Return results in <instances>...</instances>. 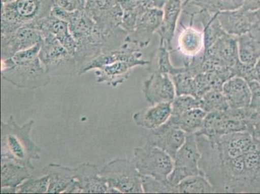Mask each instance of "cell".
I'll list each match as a JSON object with an SVG mask.
<instances>
[{"mask_svg": "<svg viewBox=\"0 0 260 194\" xmlns=\"http://www.w3.org/2000/svg\"><path fill=\"white\" fill-rule=\"evenodd\" d=\"M41 46L40 42L10 58L2 60V79L20 88L34 89L48 84L50 75L39 58Z\"/></svg>", "mask_w": 260, "mask_h": 194, "instance_id": "1", "label": "cell"}, {"mask_svg": "<svg viewBox=\"0 0 260 194\" xmlns=\"http://www.w3.org/2000/svg\"><path fill=\"white\" fill-rule=\"evenodd\" d=\"M30 120L22 126L11 116L6 123L1 122L2 157L34 170L32 160H39L41 150L30 137L34 125Z\"/></svg>", "mask_w": 260, "mask_h": 194, "instance_id": "2", "label": "cell"}, {"mask_svg": "<svg viewBox=\"0 0 260 194\" xmlns=\"http://www.w3.org/2000/svg\"><path fill=\"white\" fill-rule=\"evenodd\" d=\"M250 106L233 109L224 112L208 113L201 129L195 134L203 135L208 139H216L224 135L238 132H249L256 114Z\"/></svg>", "mask_w": 260, "mask_h": 194, "instance_id": "3", "label": "cell"}, {"mask_svg": "<svg viewBox=\"0 0 260 194\" xmlns=\"http://www.w3.org/2000/svg\"><path fill=\"white\" fill-rule=\"evenodd\" d=\"M143 61L137 60L134 56L126 51L105 52L89 61L80 69V74L98 68L96 72L98 82H106L117 86L124 81L127 77L130 69L139 64H144Z\"/></svg>", "mask_w": 260, "mask_h": 194, "instance_id": "4", "label": "cell"}, {"mask_svg": "<svg viewBox=\"0 0 260 194\" xmlns=\"http://www.w3.org/2000/svg\"><path fill=\"white\" fill-rule=\"evenodd\" d=\"M100 175L109 188L116 189L120 193H144L141 176L133 159L116 158L103 168Z\"/></svg>", "mask_w": 260, "mask_h": 194, "instance_id": "5", "label": "cell"}, {"mask_svg": "<svg viewBox=\"0 0 260 194\" xmlns=\"http://www.w3.org/2000/svg\"><path fill=\"white\" fill-rule=\"evenodd\" d=\"M39 58L49 75H71L76 72V59L50 33H43Z\"/></svg>", "mask_w": 260, "mask_h": 194, "instance_id": "6", "label": "cell"}, {"mask_svg": "<svg viewBox=\"0 0 260 194\" xmlns=\"http://www.w3.org/2000/svg\"><path fill=\"white\" fill-rule=\"evenodd\" d=\"M133 160L141 176L152 177L162 181H168L173 170V158L161 149L148 143L135 149Z\"/></svg>", "mask_w": 260, "mask_h": 194, "instance_id": "7", "label": "cell"}, {"mask_svg": "<svg viewBox=\"0 0 260 194\" xmlns=\"http://www.w3.org/2000/svg\"><path fill=\"white\" fill-rule=\"evenodd\" d=\"M54 6V0H16L2 4V18L20 26L29 25L48 17Z\"/></svg>", "mask_w": 260, "mask_h": 194, "instance_id": "8", "label": "cell"}, {"mask_svg": "<svg viewBox=\"0 0 260 194\" xmlns=\"http://www.w3.org/2000/svg\"><path fill=\"white\" fill-rule=\"evenodd\" d=\"M201 154L195 134H187L185 142L174 158V167L168 180L177 185L186 177L202 175L200 169Z\"/></svg>", "mask_w": 260, "mask_h": 194, "instance_id": "9", "label": "cell"}, {"mask_svg": "<svg viewBox=\"0 0 260 194\" xmlns=\"http://www.w3.org/2000/svg\"><path fill=\"white\" fill-rule=\"evenodd\" d=\"M187 134L173 122L166 123L155 130H150L146 136V143L161 149L172 158L183 145Z\"/></svg>", "mask_w": 260, "mask_h": 194, "instance_id": "10", "label": "cell"}, {"mask_svg": "<svg viewBox=\"0 0 260 194\" xmlns=\"http://www.w3.org/2000/svg\"><path fill=\"white\" fill-rule=\"evenodd\" d=\"M43 37L42 31L28 25L22 26L12 34L2 35V60L36 46L42 42Z\"/></svg>", "mask_w": 260, "mask_h": 194, "instance_id": "11", "label": "cell"}, {"mask_svg": "<svg viewBox=\"0 0 260 194\" xmlns=\"http://www.w3.org/2000/svg\"><path fill=\"white\" fill-rule=\"evenodd\" d=\"M145 99L152 105L172 103L176 96V90L169 75L160 72L153 73L143 84Z\"/></svg>", "mask_w": 260, "mask_h": 194, "instance_id": "12", "label": "cell"}, {"mask_svg": "<svg viewBox=\"0 0 260 194\" xmlns=\"http://www.w3.org/2000/svg\"><path fill=\"white\" fill-rule=\"evenodd\" d=\"M75 179L80 193H108L109 186L102 178L96 165L84 163L74 169Z\"/></svg>", "mask_w": 260, "mask_h": 194, "instance_id": "13", "label": "cell"}, {"mask_svg": "<svg viewBox=\"0 0 260 194\" xmlns=\"http://www.w3.org/2000/svg\"><path fill=\"white\" fill-rule=\"evenodd\" d=\"M222 92L230 108H247L250 105L251 92L249 84L242 77L234 76L226 80L222 87Z\"/></svg>", "mask_w": 260, "mask_h": 194, "instance_id": "14", "label": "cell"}, {"mask_svg": "<svg viewBox=\"0 0 260 194\" xmlns=\"http://www.w3.org/2000/svg\"><path fill=\"white\" fill-rule=\"evenodd\" d=\"M172 103H160L152 105L134 115V120L138 126L153 130L166 123L171 117Z\"/></svg>", "mask_w": 260, "mask_h": 194, "instance_id": "15", "label": "cell"}, {"mask_svg": "<svg viewBox=\"0 0 260 194\" xmlns=\"http://www.w3.org/2000/svg\"><path fill=\"white\" fill-rule=\"evenodd\" d=\"M42 174L49 176V193H64L75 181L74 169L60 165H47L42 170Z\"/></svg>", "mask_w": 260, "mask_h": 194, "instance_id": "16", "label": "cell"}, {"mask_svg": "<svg viewBox=\"0 0 260 194\" xmlns=\"http://www.w3.org/2000/svg\"><path fill=\"white\" fill-rule=\"evenodd\" d=\"M32 170L2 157L1 186L17 188L24 180L31 178Z\"/></svg>", "mask_w": 260, "mask_h": 194, "instance_id": "17", "label": "cell"}, {"mask_svg": "<svg viewBox=\"0 0 260 194\" xmlns=\"http://www.w3.org/2000/svg\"><path fill=\"white\" fill-rule=\"evenodd\" d=\"M207 114L202 108H195L179 116L171 115L169 120L183 130L186 134H195L202 127Z\"/></svg>", "mask_w": 260, "mask_h": 194, "instance_id": "18", "label": "cell"}, {"mask_svg": "<svg viewBox=\"0 0 260 194\" xmlns=\"http://www.w3.org/2000/svg\"><path fill=\"white\" fill-rule=\"evenodd\" d=\"M177 193H215L213 187L203 175L186 177L176 185Z\"/></svg>", "mask_w": 260, "mask_h": 194, "instance_id": "19", "label": "cell"}, {"mask_svg": "<svg viewBox=\"0 0 260 194\" xmlns=\"http://www.w3.org/2000/svg\"><path fill=\"white\" fill-rule=\"evenodd\" d=\"M179 44L182 53L188 56H195L202 49V35L198 30L189 28L182 33Z\"/></svg>", "mask_w": 260, "mask_h": 194, "instance_id": "20", "label": "cell"}, {"mask_svg": "<svg viewBox=\"0 0 260 194\" xmlns=\"http://www.w3.org/2000/svg\"><path fill=\"white\" fill-rule=\"evenodd\" d=\"M200 100V108L207 113L224 112L230 108L223 92L218 90H211L207 92Z\"/></svg>", "mask_w": 260, "mask_h": 194, "instance_id": "21", "label": "cell"}, {"mask_svg": "<svg viewBox=\"0 0 260 194\" xmlns=\"http://www.w3.org/2000/svg\"><path fill=\"white\" fill-rule=\"evenodd\" d=\"M176 96L191 95L196 97L194 77L190 72L183 71L172 75Z\"/></svg>", "mask_w": 260, "mask_h": 194, "instance_id": "22", "label": "cell"}, {"mask_svg": "<svg viewBox=\"0 0 260 194\" xmlns=\"http://www.w3.org/2000/svg\"><path fill=\"white\" fill-rule=\"evenodd\" d=\"M142 187L146 193H177L176 185H173L167 181H162L152 177L141 176Z\"/></svg>", "mask_w": 260, "mask_h": 194, "instance_id": "23", "label": "cell"}, {"mask_svg": "<svg viewBox=\"0 0 260 194\" xmlns=\"http://www.w3.org/2000/svg\"><path fill=\"white\" fill-rule=\"evenodd\" d=\"M199 108L200 99L191 95L176 96L172 103V115L179 116L192 109Z\"/></svg>", "mask_w": 260, "mask_h": 194, "instance_id": "24", "label": "cell"}, {"mask_svg": "<svg viewBox=\"0 0 260 194\" xmlns=\"http://www.w3.org/2000/svg\"><path fill=\"white\" fill-rule=\"evenodd\" d=\"M49 186V176L40 179H30L18 187V193H47Z\"/></svg>", "mask_w": 260, "mask_h": 194, "instance_id": "25", "label": "cell"}, {"mask_svg": "<svg viewBox=\"0 0 260 194\" xmlns=\"http://www.w3.org/2000/svg\"><path fill=\"white\" fill-rule=\"evenodd\" d=\"M251 92L252 97L260 96V83L256 80L248 82Z\"/></svg>", "mask_w": 260, "mask_h": 194, "instance_id": "26", "label": "cell"}, {"mask_svg": "<svg viewBox=\"0 0 260 194\" xmlns=\"http://www.w3.org/2000/svg\"><path fill=\"white\" fill-rule=\"evenodd\" d=\"M250 107L260 114V96H253L250 102Z\"/></svg>", "mask_w": 260, "mask_h": 194, "instance_id": "27", "label": "cell"}, {"mask_svg": "<svg viewBox=\"0 0 260 194\" xmlns=\"http://www.w3.org/2000/svg\"><path fill=\"white\" fill-rule=\"evenodd\" d=\"M255 77L256 80L260 83V59L254 66Z\"/></svg>", "mask_w": 260, "mask_h": 194, "instance_id": "28", "label": "cell"}, {"mask_svg": "<svg viewBox=\"0 0 260 194\" xmlns=\"http://www.w3.org/2000/svg\"><path fill=\"white\" fill-rule=\"evenodd\" d=\"M16 192H17V188H11V187H2L1 188V193H11Z\"/></svg>", "mask_w": 260, "mask_h": 194, "instance_id": "29", "label": "cell"}, {"mask_svg": "<svg viewBox=\"0 0 260 194\" xmlns=\"http://www.w3.org/2000/svg\"><path fill=\"white\" fill-rule=\"evenodd\" d=\"M15 1L16 0H2V4H11Z\"/></svg>", "mask_w": 260, "mask_h": 194, "instance_id": "30", "label": "cell"}]
</instances>
